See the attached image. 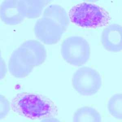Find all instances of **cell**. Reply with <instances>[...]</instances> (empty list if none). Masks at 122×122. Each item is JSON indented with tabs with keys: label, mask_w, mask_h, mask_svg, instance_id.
Here are the masks:
<instances>
[{
	"label": "cell",
	"mask_w": 122,
	"mask_h": 122,
	"mask_svg": "<svg viewBox=\"0 0 122 122\" xmlns=\"http://www.w3.org/2000/svg\"><path fill=\"white\" fill-rule=\"evenodd\" d=\"M101 115L94 108L91 107H83L76 110L74 114L73 121L75 122H100Z\"/></svg>",
	"instance_id": "cell-11"
},
{
	"label": "cell",
	"mask_w": 122,
	"mask_h": 122,
	"mask_svg": "<svg viewBox=\"0 0 122 122\" xmlns=\"http://www.w3.org/2000/svg\"><path fill=\"white\" fill-rule=\"evenodd\" d=\"M10 72L15 77L22 78L28 76L34 67L29 65L24 58L18 48L11 54L8 63Z\"/></svg>",
	"instance_id": "cell-9"
},
{
	"label": "cell",
	"mask_w": 122,
	"mask_h": 122,
	"mask_svg": "<svg viewBox=\"0 0 122 122\" xmlns=\"http://www.w3.org/2000/svg\"><path fill=\"white\" fill-rule=\"evenodd\" d=\"M61 53L67 62L75 66H81L88 61L90 56L89 43L79 36H70L61 45Z\"/></svg>",
	"instance_id": "cell-3"
},
{
	"label": "cell",
	"mask_w": 122,
	"mask_h": 122,
	"mask_svg": "<svg viewBox=\"0 0 122 122\" xmlns=\"http://www.w3.org/2000/svg\"><path fill=\"white\" fill-rule=\"evenodd\" d=\"M74 89L83 96H91L99 91L102 86L101 76L95 70L87 67L79 68L74 74Z\"/></svg>",
	"instance_id": "cell-4"
},
{
	"label": "cell",
	"mask_w": 122,
	"mask_h": 122,
	"mask_svg": "<svg viewBox=\"0 0 122 122\" xmlns=\"http://www.w3.org/2000/svg\"><path fill=\"white\" fill-rule=\"evenodd\" d=\"M14 112L30 119L49 118L57 113V107L50 99L40 94L21 93L11 101Z\"/></svg>",
	"instance_id": "cell-1"
},
{
	"label": "cell",
	"mask_w": 122,
	"mask_h": 122,
	"mask_svg": "<svg viewBox=\"0 0 122 122\" xmlns=\"http://www.w3.org/2000/svg\"><path fill=\"white\" fill-rule=\"evenodd\" d=\"M122 35L121 25L112 24L107 26L101 34L102 45L109 51H121L122 49Z\"/></svg>",
	"instance_id": "cell-8"
},
{
	"label": "cell",
	"mask_w": 122,
	"mask_h": 122,
	"mask_svg": "<svg viewBox=\"0 0 122 122\" xmlns=\"http://www.w3.org/2000/svg\"><path fill=\"white\" fill-rule=\"evenodd\" d=\"M65 31V29L56 21L43 17L37 20L34 26L36 37L47 45L56 44Z\"/></svg>",
	"instance_id": "cell-5"
},
{
	"label": "cell",
	"mask_w": 122,
	"mask_h": 122,
	"mask_svg": "<svg viewBox=\"0 0 122 122\" xmlns=\"http://www.w3.org/2000/svg\"><path fill=\"white\" fill-rule=\"evenodd\" d=\"M0 12L2 21L8 25H18L26 18L22 0H5L0 5Z\"/></svg>",
	"instance_id": "cell-7"
},
{
	"label": "cell",
	"mask_w": 122,
	"mask_h": 122,
	"mask_svg": "<svg viewBox=\"0 0 122 122\" xmlns=\"http://www.w3.org/2000/svg\"><path fill=\"white\" fill-rule=\"evenodd\" d=\"M18 48L27 63L33 67L41 65L46 60V48L37 40L26 41Z\"/></svg>",
	"instance_id": "cell-6"
},
{
	"label": "cell",
	"mask_w": 122,
	"mask_h": 122,
	"mask_svg": "<svg viewBox=\"0 0 122 122\" xmlns=\"http://www.w3.org/2000/svg\"><path fill=\"white\" fill-rule=\"evenodd\" d=\"M122 94L118 93L112 96L107 103V109L110 114L118 119H122Z\"/></svg>",
	"instance_id": "cell-13"
},
{
	"label": "cell",
	"mask_w": 122,
	"mask_h": 122,
	"mask_svg": "<svg viewBox=\"0 0 122 122\" xmlns=\"http://www.w3.org/2000/svg\"><path fill=\"white\" fill-rule=\"evenodd\" d=\"M43 17L53 20L66 30L69 23V18L65 10L57 5H51L48 6L44 11Z\"/></svg>",
	"instance_id": "cell-10"
},
{
	"label": "cell",
	"mask_w": 122,
	"mask_h": 122,
	"mask_svg": "<svg viewBox=\"0 0 122 122\" xmlns=\"http://www.w3.org/2000/svg\"><path fill=\"white\" fill-rule=\"evenodd\" d=\"M71 22L78 26L98 28L107 26L111 18L103 7L90 3H81L72 7L69 12Z\"/></svg>",
	"instance_id": "cell-2"
},
{
	"label": "cell",
	"mask_w": 122,
	"mask_h": 122,
	"mask_svg": "<svg viewBox=\"0 0 122 122\" xmlns=\"http://www.w3.org/2000/svg\"><path fill=\"white\" fill-rule=\"evenodd\" d=\"M49 0H22L25 17L35 18L39 17Z\"/></svg>",
	"instance_id": "cell-12"
},
{
	"label": "cell",
	"mask_w": 122,
	"mask_h": 122,
	"mask_svg": "<svg viewBox=\"0 0 122 122\" xmlns=\"http://www.w3.org/2000/svg\"><path fill=\"white\" fill-rule=\"evenodd\" d=\"M10 103L4 97L0 95V119L5 118L10 111Z\"/></svg>",
	"instance_id": "cell-14"
}]
</instances>
